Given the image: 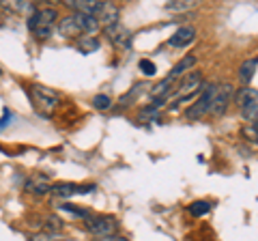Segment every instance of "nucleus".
<instances>
[{
  "instance_id": "obj_11",
  "label": "nucleus",
  "mask_w": 258,
  "mask_h": 241,
  "mask_svg": "<svg viewBox=\"0 0 258 241\" xmlns=\"http://www.w3.org/2000/svg\"><path fill=\"white\" fill-rule=\"evenodd\" d=\"M24 190L30 192V194H47V192L52 190V183L50 179H47V174H41V172H37V174H30L26 181H24Z\"/></svg>"
},
{
  "instance_id": "obj_1",
  "label": "nucleus",
  "mask_w": 258,
  "mask_h": 241,
  "mask_svg": "<svg viewBox=\"0 0 258 241\" xmlns=\"http://www.w3.org/2000/svg\"><path fill=\"white\" fill-rule=\"evenodd\" d=\"M56 26H58V13L54 9H37L28 18V30L37 39H50Z\"/></svg>"
},
{
  "instance_id": "obj_16",
  "label": "nucleus",
  "mask_w": 258,
  "mask_h": 241,
  "mask_svg": "<svg viewBox=\"0 0 258 241\" xmlns=\"http://www.w3.org/2000/svg\"><path fill=\"white\" fill-rule=\"evenodd\" d=\"M256 67H258V58H247L243 65H241V69H239L241 82H243V84L252 82V78H254V74H256Z\"/></svg>"
},
{
  "instance_id": "obj_3",
  "label": "nucleus",
  "mask_w": 258,
  "mask_h": 241,
  "mask_svg": "<svg viewBox=\"0 0 258 241\" xmlns=\"http://www.w3.org/2000/svg\"><path fill=\"white\" fill-rule=\"evenodd\" d=\"M235 101L241 110V116L249 120V123H256L258 120V91L256 88H249V86L239 88L235 93Z\"/></svg>"
},
{
  "instance_id": "obj_18",
  "label": "nucleus",
  "mask_w": 258,
  "mask_h": 241,
  "mask_svg": "<svg viewBox=\"0 0 258 241\" xmlns=\"http://www.w3.org/2000/svg\"><path fill=\"white\" fill-rule=\"evenodd\" d=\"M3 7H5V9H9V11H13V13H24V15L28 13V18H30L32 13H35V9H32V5H30V3H22V0H13V3H3Z\"/></svg>"
},
{
  "instance_id": "obj_4",
  "label": "nucleus",
  "mask_w": 258,
  "mask_h": 241,
  "mask_svg": "<svg viewBox=\"0 0 258 241\" xmlns=\"http://www.w3.org/2000/svg\"><path fill=\"white\" fill-rule=\"evenodd\" d=\"M200 88H203V76H200V71H191V74L183 76L179 80V84L174 86V91H172L176 103L185 101L187 97H191V95H196Z\"/></svg>"
},
{
  "instance_id": "obj_23",
  "label": "nucleus",
  "mask_w": 258,
  "mask_h": 241,
  "mask_svg": "<svg viewBox=\"0 0 258 241\" xmlns=\"http://www.w3.org/2000/svg\"><path fill=\"white\" fill-rule=\"evenodd\" d=\"M45 224H47V228H50V230H58V228L64 226L62 220H60V218H56V215H47V218H45Z\"/></svg>"
},
{
  "instance_id": "obj_27",
  "label": "nucleus",
  "mask_w": 258,
  "mask_h": 241,
  "mask_svg": "<svg viewBox=\"0 0 258 241\" xmlns=\"http://www.w3.org/2000/svg\"><path fill=\"white\" fill-rule=\"evenodd\" d=\"M0 74H3V71H0Z\"/></svg>"
},
{
  "instance_id": "obj_15",
  "label": "nucleus",
  "mask_w": 258,
  "mask_h": 241,
  "mask_svg": "<svg viewBox=\"0 0 258 241\" xmlns=\"http://www.w3.org/2000/svg\"><path fill=\"white\" fill-rule=\"evenodd\" d=\"M67 7L82 15H97L101 9V3H95V0H67Z\"/></svg>"
},
{
  "instance_id": "obj_13",
  "label": "nucleus",
  "mask_w": 258,
  "mask_h": 241,
  "mask_svg": "<svg viewBox=\"0 0 258 241\" xmlns=\"http://www.w3.org/2000/svg\"><path fill=\"white\" fill-rule=\"evenodd\" d=\"M106 37L110 39V43H114L116 47L132 45V35H129V30L125 26H120V24H116V26H112V28H106Z\"/></svg>"
},
{
  "instance_id": "obj_22",
  "label": "nucleus",
  "mask_w": 258,
  "mask_h": 241,
  "mask_svg": "<svg viewBox=\"0 0 258 241\" xmlns=\"http://www.w3.org/2000/svg\"><path fill=\"white\" fill-rule=\"evenodd\" d=\"M93 106H95L97 110H108V108L112 106V99L108 97V95H95Z\"/></svg>"
},
{
  "instance_id": "obj_7",
  "label": "nucleus",
  "mask_w": 258,
  "mask_h": 241,
  "mask_svg": "<svg viewBox=\"0 0 258 241\" xmlns=\"http://www.w3.org/2000/svg\"><path fill=\"white\" fill-rule=\"evenodd\" d=\"M86 226L88 230L93 232L95 237H112L116 230V220L112 218V215H91V218L86 220Z\"/></svg>"
},
{
  "instance_id": "obj_19",
  "label": "nucleus",
  "mask_w": 258,
  "mask_h": 241,
  "mask_svg": "<svg viewBox=\"0 0 258 241\" xmlns=\"http://www.w3.org/2000/svg\"><path fill=\"white\" fill-rule=\"evenodd\" d=\"M194 7V0H170V3H166V9L168 11H187Z\"/></svg>"
},
{
  "instance_id": "obj_25",
  "label": "nucleus",
  "mask_w": 258,
  "mask_h": 241,
  "mask_svg": "<svg viewBox=\"0 0 258 241\" xmlns=\"http://www.w3.org/2000/svg\"><path fill=\"white\" fill-rule=\"evenodd\" d=\"M245 136L252 138L254 142H258V120L256 123H249V127H245Z\"/></svg>"
},
{
  "instance_id": "obj_8",
  "label": "nucleus",
  "mask_w": 258,
  "mask_h": 241,
  "mask_svg": "<svg viewBox=\"0 0 258 241\" xmlns=\"http://www.w3.org/2000/svg\"><path fill=\"white\" fill-rule=\"evenodd\" d=\"M56 28H58V33L64 39H78V37L86 35L84 26H82V15L80 13H71V15H67V18H62Z\"/></svg>"
},
{
  "instance_id": "obj_21",
  "label": "nucleus",
  "mask_w": 258,
  "mask_h": 241,
  "mask_svg": "<svg viewBox=\"0 0 258 241\" xmlns=\"http://www.w3.org/2000/svg\"><path fill=\"white\" fill-rule=\"evenodd\" d=\"M60 209H64V211H69V213H74V215H78V218H82V220H88L91 218V211L88 209H84V207H76V205H62Z\"/></svg>"
},
{
  "instance_id": "obj_24",
  "label": "nucleus",
  "mask_w": 258,
  "mask_h": 241,
  "mask_svg": "<svg viewBox=\"0 0 258 241\" xmlns=\"http://www.w3.org/2000/svg\"><path fill=\"white\" fill-rule=\"evenodd\" d=\"M140 69H142V74L144 76H155V65H153V63L151 61H147V58H144V61H140Z\"/></svg>"
},
{
  "instance_id": "obj_26",
  "label": "nucleus",
  "mask_w": 258,
  "mask_h": 241,
  "mask_svg": "<svg viewBox=\"0 0 258 241\" xmlns=\"http://www.w3.org/2000/svg\"><path fill=\"white\" fill-rule=\"evenodd\" d=\"M101 241H127L125 237H114V235H112V237H106V239H101Z\"/></svg>"
},
{
  "instance_id": "obj_14",
  "label": "nucleus",
  "mask_w": 258,
  "mask_h": 241,
  "mask_svg": "<svg viewBox=\"0 0 258 241\" xmlns=\"http://www.w3.org/2000/svg\"><path fill=\"white\" fill-rule=\"evenodd\" d=\"M194 39H196V30H194V26H181L176 33L170 37V43L172 47H185V45H189Z\"/></svg>"
},
{
  "instance_id": "obj_2",
  "label": "nucleus",
  "mask_w": 258,
  "mask_h": 241,
  "mask_svg": "<svg viewBox=\"0 0 258 241\" xmlns=\"http://www.w3.org/2000/svg\"><path fill=\"white\" fill-rule=\"evenodd\" d=\"M30 101H32V106L37 108L39 114H43V116H50L52 112L56 110V106H58V101H60V95L54 91V88H47V86H30Z\"/></svg>"
},
{
  "instance_id": "obj_5",
  "label": "nucleus",
  "mask_w": 258,
  "mask_h": 241,
  "mask_svg": "<svg viewBox=\"0 0 258 241\" xmlns=\"http://www.w3.org/2000/svg\"><path fill=\"white\" fill-rule=\"evenodd\" d=\"M235 91H232V84L224 82V84H217L213 86V97H211V108H209V114L211 116H222L226 110L230 106V99Z\"/></svg>"
},
{
  "instance_id": "obj_20",
  "label": "nucleus",
  "mask_w": 258,
  "mask_h": 241,
  "mask_svg": "<svg viewBox=\"0 0 258 241\" xmlns=\"http://www.w3.org/2000/svg\"><path fill=\"white\" fill-rule=\"evenodd\" d=\"M209 209H211V205H209L207 200H196V203L189 205V213L191 215H207Z\"/></svg>"
},
{
  "instance_id": "obj_17",
  "label": "nucleus",
  "mask_w": 258,
  "mask_h": 241,
  "mask_svg": "<svg viewBox=\"0 0 258 241\" xmlns=\"http://www.w3.org/2000/svg\"><path fill=\"white\" fill-rule=\"evenodd\" d=\"M97 47H99V39H97L95 35H86V37L78 39V50L82 54H93Z\"/></svg>"
},
{
  "instance_id": "obj_6",
  "label": "nucleus",
  "mask_w": 258,
  "mask_h": 241,
  "mask_svg": "<svg viewBox=\"0 0 258 241\" xmlns=\"http://www.w3.org/2000/svg\"><path fill=\"white\" fill-rule=\"evenodd\" d=\"M211 97H213V84H203L198 99L187 108V112H185L187 118L196 120V118H203L205 114H209V108H211Z\"/></svg>"
},
{
  "instance_id": "obj_12",
  "label": "nucleus",
  "mask_w": 258,
  "mask_h": 241,
  "mask_svg": "<svg viewBox=\"0 0 258 241\" xmlns=\"http://www.w3.org/2000/svg\"><path fill=\"white\" fill-rule=\"evenodd\" d=\"M52 194L58 198H69L74 194H88V192H95V186H76V183H56L52 186Z\"/></svg>"
},
{
  "instance_id": "obj_10",
  "label": "nucleus",
  "mask_w": 258,
  "mask_h": 241,
  "mask_svg": "<svg viewBox=\"0 0 258 241\" xmlns=\"http://www.w3.org/2000/svg\"><path fill=\"white\" fill-rule=\"evenodd\" d=\"M194 65H196V56H191V54L183 56V58H181L179 63H176V65L172 67V71H170V74H168L164 80H166V82H168V84H170V86L174 88L176 84H179V80L185 76V71H187V69H191Z\"/></svg>"
},
{
  "instance_id": "obj_9",
  "label": "nucleus",
  "mask_w": 258,
  "mask_h": 241,
  "mask_svg": "<svg viewBox=\"0 0 258 241\" xmlns=\"http://www.w3.org/2000/svg\"><path fill=\"white\" fill-rule=\"evenodd\" d=\"M95 18H97V22H99V26L103 30L116 26L118 24V7L114 3H101V9Z\"/></svg>"
}]
</instances>
